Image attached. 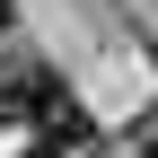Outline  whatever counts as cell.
Listing matches in <instances>:
<instances>
[{"label": "cell", "mask_w": 158, "mask_h": 158, "mask_svg": "<svg viewBox=\"0 0 158 158\" xmlns=\"http://www.w3.org/2000/svg\"><path fill=\"white\" fill-rule=\"evenodd\" d=\"M62 97L44 53H0V123H44V106Z\"/></svg>", "instance_id": "6da1fadb"}, {"label": "cell", "mask_w": 158, "mask_h": 158, "mask_svg": "<svg viewBox=\"0 0 158 158\" xmlns=\"http://www.w3.org/2000/svg\"><path fill=\"white\" fill-rule=\"evenodd\" d=\"M9 27H18V0H0V35H9Z\"/></svg>", "instance_id": "7a4b0ae2"}]
</instances>
